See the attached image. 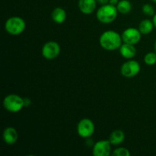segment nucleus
<instances>
[{
	"label": "nucleus",
	"instance_id": "nucleus-8",
	"mask_svg": "<svg viewBox=\"0 0 156 156\" xmlns=\"http://www.w3.org/2000/svg\"><path fill=\"white\" fill-rule=\"evenodd\" d=\"M122 40L123 43L136 45L140 41L142 37V34L139 28L135 27H128L123 30L121 34Z\"/></svg>",
	"mask_w": 156,
	"mask_h": 156
},
{
	"label": "nucleus",
	"instance_id": "nucleus-10",
	"mask_svg": "<svg viewBox=\"0 0 156 156\" xmlns=\"http://www.w3.org/2000/svg\"><path fill=\"white\" fill-rule=\"evenodd\" d=\"M97 3L96 0H79L78 6L82 13L90 15L96 9Z\"/></svg>",
	"mask_w": 156,
	"mask_h": 156
},
{
	"label": "nucleus",
	"instance_id": "nucleus-19",
	"mask_svg": "<svg viewBox=\"0 0 156 156\" xmlns=\"http://www.w3.org/2000/svg\"><path fill=\"white\" fill-rule=\"evenodd\" d=\"M143 12L148 16H153L155 15L153 6L150 4H145L143 6Z\"/></svg>",
	"mask_w": 156,
	"mask_h": 156
},
{
	"label": "nucleus",
	"instance_id": "nucleus-11",
	"mask_svg": "<svg viewBox=\"0 0 156 156\" xmlns=\"http://www.w3.org/2000/svg\"><path fill=\"white\" fill-rule=\"evenodd\" d=\"M2 138L5 143L8 145H14L18 140V133L16 129L12 126L5 128L3 131Z\"/></svg>",
	"mask_w": 156,
	"mask_h": 156
},
{
	"label": "nucleus",
	"instance_id": "nucleus-12",
	"mask_svg": "<svg viewBox=\"0 0 156 156\" xmlns=\"http://www.w3.org/2000/svg\"><path fill=\"white\" fill-rule=\"evenodd\" d=\"M119 50H120V55L126 59H133L136 54V49L135 45H133V44L123 43L120 46Z\"/></svg>",
	"mask_w": 156,
	"mask_h": 156
},
{
	"label": "nucleus",
	"instance_id": "nucleus-17",
	"mask_svg": "<svg viewBox=\"0 0 156 156\" xmlns=\"http://www.w3.org/2000/svg\"><path fill=\"white\" fill-rule=\"evenodd\" d=\"M144 62L148 66H153L156 63V52H149L144 56Z\"/></svg>",
	"mask_w": 156,
	"mask_h": 156
},
{
	"label": "nucleus",
	"instance_id": "nucleus-3",
	"mask_svg": "<svg viewBox=\"0 0 156 156\" xmlns=\"http://www.w3.org/2000/svg\"><path fill=\"white\" fill-rule=\"evenodd\" d=\"M25 28V21L21 17H11L5 23V29L6 32L12 36L20 35L24 31Z\"/></svg>",
	"mask_w": 156,
	"mask_h": 156
},
{
	"label": "nucleus",
	"instance_id": "nucleus-23",
	"mask_svg": "<svg viewBox=\"0 0 156 156\" xmlns=\"http://www.w3.org/2000/svg\"><path fill=\"white\" fill-rule=\"evenodd\" d=\"M152 22H153L155 27H156V14H155V15H153V18H152Z\"/></svg>",
	"mask_w": 156,
	"mask_h": 156
},
{
	"label": "nucleus",
	"instance_id": "nucleus-5",
	"mask_svg": "<svg viewBox=\"0 0 156 156\" xmlns=\"http://www.w3.org/2000/svg\"><path fill=\"white\" fill-rule=\"evenodd\" d=\"M94 124L92 120L88 118H83L77 125V133L82 138H89L94 134Z\"/></svg>",
	"mask_w": 156,
	"mask_h": 156
},
{
	"label": "nucleus",
	"instance_id": "nucleus-14",
	"mask_svg": "<svg viewBox=\"0 0 156 156\" xmlns=\"http://www.w3.org/2000/svg\"><path fill=\"white\" fill-rule=\"evenodd\" d=\"M125 140V134L123 131L120 129H116L113 131L109 137V141L112 146H118L121 144Z\"/></svg>",
	"mask_w": 156,
	"mask_h": 156
},
{
	"label": "nucleus",
	"instance_id": "nucleus-25",
	"mask_svg": "<svg viewBox=\"0 0 156 156\" xmlns=\"http://www.w3.org/2000/svg\"><path fill=\"white\" fill-rule=\"evenodd\" d=\"M152 2H155V4H156V0H152Z\"/></svg>",
	"mask_w": 156,
	"mask_h": 156
},
{
	"label": "nucleus",
	"instance_id": "nucleus-20",
	"mask_svg": "<svg viewBox=\"0 0 156 156\" xmlns=\"http://www.w3.org/2000/svg\"><path fill=\"white\" fill-rule=\"evenodd\" d=\"M24 107H25V108L28 107L29 105L31 104V101H30V100L29 98H24Z\"/></svg>",
	"mask_w": 156,
	"mask_h": 156
},
{
	"label": "nucleus",
	"instance_id": "nucleus-18",
	"mask_svg": "<svg viewBox=\"0 0 156 156\" xmlns=\"http://www.w3.org/2000/svg\"><path fill=\"white\" fill-rule=\"evenodd\" d=\"M112 155L114 156H130V152L126 148L120 147L114 149Z\"/></svg>",
	"mask_w": 156,
	"mask_h": 156
},
{
	"label": "nucleus",
	"instance_id": "nucleus-6",
	"mask_svg": "<svg viewBox=\"0 0 156 156\" xmlns=\"http://www.w3.org/2000/svg\"><path fill=\"white\" fill-rule=\"evenodd\" d=\"M60 46L56 41L47 42L42 47V56L48 60H53L56 59L60 53Z\"/></svg>",
	"mask_w": 156,
	"mask_h": 156
},
{
	"label": "nucleus",
	"instance_id": "nucleus-9",
	"mask_svg": "<svg viewBox=\"0 0 156 156\" xmlns=\"http://www.w3.org/2000/svg\"><path fill=\"white\" fill-rule=\"evenodd\" d=\"M111 143L108 140H100L94 143L92 153L94 156H108L111 152Z\"/></svg>",
	"mask_w": 156,
	"mask_h": 156
},
{
	"label": "nucleus",
	"instance_id": "nucleus-7",
	"mask_svg": "<svg viewBox=\"0 0 156 156\" xmlns=\"http://www.w3.org/2000/svg\"><path fill=\"white\" fill-rule=\"evenodd\" d=\"M140 69L141 67L137 61L129 59L122 65L121 68H120V73H121L122 76H124L125 78L130 79V78L135 77L139 74V73L140 72Z\"/></svg>",
	"mask_w": 156,
	"mask_h": 156
},
{
	"label": "nucleus",
	"instance_id": "nucleus-16",
	"mask_svg": "<svg viewBox=\"0 0 156 156\" xmlns=\"http://www.w3.org/2000/svg\"><path fill=\"white\" fill-rule=\"evenodd\" d=\"M132 3L129 0H120L117 5V9L119 13L128 14L132 10Z\"/></svg>",
	"mask_w": 156,
	"mask_h": 156
},
{
	"label": "nucleus",
	"instance_id": "nucleus-4",
	"mask_svg": "<svg viewBox=\"0 0 156 156\" xmlns=\"http://www.w3.org/2000/svg\"><path fill=\"white\" fill-rule=\"evenodd\" d=\"M3 107L9 112H19L23 109V108H24V98L18 94H9L5 97L3 100Z\"/></svg>",
	"mask_w": 156,
	"mask_h": 156
},
{
	"label": "nucleus",
	"instance_id": "nucleus-1",
	"mask_svg": "<svg viewBox=\"0 0 156 156\" xmlns=\"http://www.w3.org/2000/svg\"><path fill=\"white\" fill-rule=\"evenodd\" d=\"M122 36L114 30H107L101 34L99 39L101 47L106 50H117L122 45Z\"/></svg>",
	"mask_w": 156,
	"mask_h": 156
},
{
	"label": "nucleus",
	"instance_id": "nucleus-21",
	"mask_svg": "<svg viewBox=\"0 0 156 156\" xmlns=\"http://www.w3.org/2000/svg\"><path fill=\"white\" fill-rule=\"evenodd\" d=\"M96 1L101 5H106L109 3V0H96Z\"/></svg>",
	"mask_w": 156,
	"mask_h": 156
},
{
	"label": "nucleus",
	"instance_id": "nucleus-2",
	"mask_svg": "<svg viewBox=\"0 0 156 156\" xmlns=\"http://www.w3.org/2000/svg\"><path fill=\"white\" fill-rule=\"evenodd\" d=\"M118 14L117 6L111 4L101 5L97 11V18L102 24H111L116 20Z\"/></svg>",
	"mask_w": 156,
	"mask_h": 156
},
{
	"label": "nucleus",
	"instance_id": "nucleus-13",
	"mask_svg": "<svg viewBox=\"0 0 156 156\" xmlns=\"http://www.w3.org/2000/svg\"><path fill=\"white\" fill-rule=\"evenodd\" d=\"M51 17L53 21L56 24H62L66 20L67 14L66 12L62 8L57 7L55 8L51 14Z\"/></svg>",
	"mask_w": 156,
	"mask_h": 156
},
{
	"label": "nucleus",
	"instance_id": "nucleus-22",
	"mask_svg": "<svg viewBox=\"0 0 156 156\" xmlns=\"http://www.w3.org/2000/svg\"><path fill=\"white\" fill-rule=\"evenodd\" d=\"M119 0H109V4L112 5L117 6V5L118 4Z\"/></svg>",
	"mask_w": 156,
	"mask_h": 156
},
{
	"label": "nucleus",
	"instance_id": "nucleus-15",
	"mask_svg": "<svg viewBox=\"0 0 156 156\" xmlns=\"http://www.w3.org/2000/svg\"><path fill=\"white\" fill-rule=\"evenodd\" d=\"M154 24L152 21L149 19H144L140 22L139 25V30L142 34L147 35L152 31L154 28Z\"/></svg>",
	"mask_w": 156,
	"mask_h": 156
},
{
	"label": "nucleus",
	"instance_id": "nucleus-24",
	"mask_svg": "<svg viewBox=\"0 0 156 156\" xmlns=\"http://www.w3.org/2000/svg\"><path fill=\"white\" fill-rule=\"evenodd\" d=\"M155 52H156V41H155Z\"/></svg>",
	"mask_w": 156,
	"mask_h": 156
}]
</instances>
